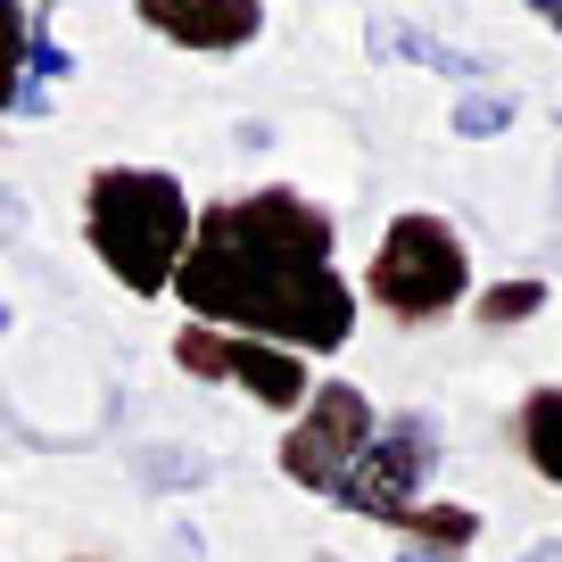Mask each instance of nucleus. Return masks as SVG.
I'll return each instance as SVG.
<instances>
[{
  "label": "nucleus",
  "instance_id": "ddd939ff",
  "mask_svg": "<svg viewBox=\"0 0 562 562\" xmlns=\"http://www.w3.org/2000/svg\"><path fill=\"white\" fill-rule=\"evenodd\" d=\"M513 116H521V108H513L505 91H463V100H456V133H463V140H496V133H513Z\"/></svg>",
  "mask_w": 562,
  "mask_h": 562
},
{
  "label": "nucleus",
  "instance_id": "6e6552de",
  "mask_svg": "<svg viewBox=\"0 0 562 562\" xmlns=\"http://www.w3.org/2000/svg\"><path fill=\"white\" fill-rule=\"evenodd\" d=\"M513 439H521L529 472H538L546 488H562V389H529L521 414H513Z\"/></svg>",
  "mask_w": 562,
  "mask_h": 562
},
{
  "label": "nucleus",
  "instance_id": "20e7f679",
  "mask_svg": "<svg viewBox=\"0 0 562 562\" xmlns=\"http://www.w3.org/2000/svg\"><path fill=\"white\" fill-rule=\"evenodd\" d=\"M430 472H439V422L430 414H397V422H381L372 430V447L348 463V480H339V505L348 513H364V521H389V529H405V513L414 505H430Z\"/></svg>",
  "mask_w": 562,
  "mask_h": 562
},
{
  "label": "nucleus",
  "instance_id": "7ed1b4c3",
  "mask_svg": "<svg viewBox=\"0 0 562 562\" xmlns=\"http://www.w3.org/2000/svg\"><path fill=\"white\" fill-rule=\"evenodd\" d=\"M364 290H372V306L397 315V323H439V315H456L463 290H472V248H463V232L447 224V215L405 207L397 224L381 232V248H372Z\"/></svg>",
  "mask_w": 562,
  "mask_h": 562
},
{
  "label": "nucleus",
  "instance_id": "9b49d317",
  "mask_svg": "<svg viewBox=\"0 0 562 562\" xmlns=\"http://www.w3.org/2000/svg\"><path fill=\"white\" fill-rule=\"evenodd\" d=\"M405 538H422V554H472L480 513L472 505H414L405 513Z\"/></svg>",
  "mask_w": 562,
  "mask_h": 562
},
{
  "label": "nucleus",
  "instance_id": "1a4fd4ad",
  "mask_svg": "<svg viewBox=\"0 0 562 562\" xmlns=\"http://www.w3.org/2000/svg\"><path fill=\"white\" fill-rule=\"evenodd\" d=\"M381 58H405V67H430V75H447V83H463V91H480V58L472 50H456V42H439V34H422V25H381Z\"/></svg>",
  "mask_w": 562,
  "mask_h": 562
},
{
  "label": "nucleus",
  "instance_id": "2eb2a0df",
  "mask_svg": "<svg viewBox=\"0 0 562 562\" xmlns=\"http://www.w3.org/2000/svg\"><path fill=\"white\" fill-rule=\"evenodd\" d=\"M521 562H562V538H546V546H529Z\"/></svg>",
  "mask_w": 562,
  "mask_h": 562
},
{
  "label": "nucleus",
  "instance_id": "f8f14e48",
  "mask_svg": "<svg viewBox=\"0 0 562 562\" xmlns=\"http://www.w3.org/2000/svg\"><path fill=\"white\" fill-rule=\"evenodd\" d=\"M546 315V273H513V281H488L480 290V323L488 331H513V323Z\"/></svg>",
  "mask_w": 562,
  "mask_h": 562
},
{
  "label": "nucleus",
  "instance_id": "dca6fc26",
  "mask_svg": "<svg viewBox=\"0 0 562 562\" xmlns=\"http://www.w3.org/2000/svg\"><path fill=\"white\" fill-rule=\"evenodd\" d=\"M529 9H538V18L554 25V34H562V0H529Z\"/></svg>",
  "mask_w": 562,
  "mask_h": 562
},
{
  "label": "nucleus",
  "instance_id": "9d476101",
  "mask_svg": "<svg viewBox=\"0 0 562 562\" xmlns=\"http://www.w3.org/2000/svg\"><path fill=\"white\" fill-rule=\"evenodd\" d=\"M25 34H34V9L0 0V116L9 108H42V91H25Z\"/></svg>",
  "mask_w": 562,
  "mask_h": 562
},
{
  "label": "nucleus",
  "instance_id": "39448f33",
  "mask_svg": "<svg viewBox=\"0 0 562 562\" xmlns=\"http://www.w3.org/2000/svg\"><path fill=\"white\" fill-rule=\"evenodd\" d=\"M372 397L356 381H315V397L290 414V430H281V472L299 480V488L331 496L339 480H348V463L372 447Z\"/></svg>",
  "mask_w": 562,
  "mask_h": 562
},
{
  "label": "nucleus",
  "instance_id": "423d86ee",
  "mask_svg": "<svg viewBox=\"0 0 562 562\" xmlns=\"http://www.w3.org/2000/svg\"><path fill=\"white\" fill-rule=\"evenodd\" d=\"M175 364L199 372V381H240L248 397L273 405V414H299V405L315 397V381H306V356L273 348V339L207 331V323H182V331H175Z\"/></svg>",
  "mask_w": 562,
  "mask_h": 562
},
{
  "label": "nucleus",
  "instance_id": "0eeeda50",
  "mask_svg": "<svg viewBox=\"0 0 562 562\" xmlns=\"http://www.w3.org/2000/svg\"><path fill=\"white\" fill-rule=\"evenodd\" d=\"M133 18L175 50H248L265 34V0H133Z\"/></svg>",
  "mask_w": 562,
  "mask_h": 562
},
{
  "label": "nucleus",
  "instance_id": "f257e3e1",
  "mask_svg": "<svg viewBox=\"0 0 562 562\" xmlns=\"http://www.w3.org/2000/svg\"><path fill=\"white\" fill-rule=\"evenodd\" d=\"M175 290L191 323L273 339L290 356H331L356 339V290L348 273H331V215L299 191H248L199 207Z\"/></svg>",
  "mask_w": 562,
  "mask_h": 562
},
{
  "label": "nucleus",
  "instance_id": "a211bd4d",
  "mask_svg": "<svg viewBox=\"0 0 562 562\" xmlns=\"http://www.w3.org/2000/svg\"><path fill=\"white\" fill-rule=\"evenodd\" d=\"M9 323H18V315H9V306H0V331H9Z\"/></svg>",
  "mask_w": 562,
  "mask_h": 562
},
{
  "label": "nucleus",
  "instance_id": "4468645a",
  "mask_svg": "<svg viewBox=\"0 0 562 562\" xmlns=\"http://www.w3.org/2000/svg\"><path fill=\"white\" fill-rule=\"evenodd\" d=\"M140 480H149V488H199V480H207V456H191V447H140Z\"/></svg>",
  "mask_w": 562,
  "mask_h": 562
},
{
  "label": "nucleus",
  "instance_id": "f3484780",
  "mask_svg": "<svg viewBox=\"0 0 562 562\" xmlns=\"http://www.w3.org/2000/svg\"><path fill=\"white\" fill-rule=\"evenodd\" d=\"M397 562H463V554H422V546H414V554H397Z\"/></svg>",
  "mask_w": 562,
  "mask_h": 562
},
{
  "label": "nucleus",
  "instance_id": "f03ea898",
  "mask_svg": "<svg viewBox=\"0 0 562 562\" xmlns=\"http://www.w3.org/2000/svg\"><path fill=\"white\" fill-rule=\"evenodd\" d=\"M191 232H199V207L158 166H100L83 182V240L133 299L175 290L182 257H191Z\"/></svg>",
  "mask_w": 562,
  "mask_h": 562
}]
</instances>
